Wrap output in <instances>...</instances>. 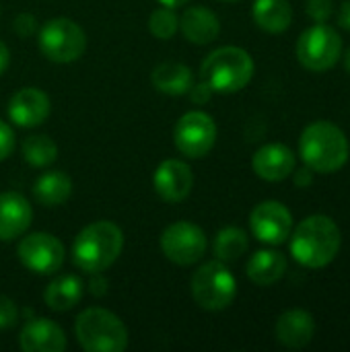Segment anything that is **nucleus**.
Instances as JSON below:
<instances>
[{"label": "nucleus", "mask_w": 350, "mask_h": 352, "mask_svg": "<svg viewBox=\"0 0 350 352\" xmlns=\"http://www.w3.org/2000/svg\"><path fill=\"white\" fill-rule=\"evenodd\" d=\"M52 111L50 97L35 87H25L17 91L8 101V118L19 128H35L41 126Z\"/></svg>", "instance_id": "nucleus-15"}, {"label": "nucleus", "mask_w": 350, "mask_h": 352, "mask_svg": "<svg viewBox=\"0 0 350 352\" xmlns=\"http://www.w3.org/2000/svg\"><path fill=\"white\" fill-rule=\"evenodd\" d=\"M85 285L76 274H64L52 280L43 293V301L54 311H68L76 307L83 299Z\"/></svg>", "instance_id": "nucleus-23"}, {"label": "nucleus", "mask_w": 350, "mask_h": 352, "mask_svg": "<svg viewBox=\"0 0 350 352\" xmlns=\"http://www.w3.org/2000/svg\"><path fill=\"white\" fill-rule=\"evenodd\" d=\"M221 2H237V0H221Z\"/></svg>", "instance_id": "nucleus-39"}, {"label": "nucleus", "mask_w": 350, "mask_h": 352, "mask_svg": "<svg viewBox=\"0 0 350 352\" xmlns=\"http://www.w3.org/2000/svg\"><path fill=\"white\" fill-rule=\"evenodd\" d=\"M12 29H14V33H19L21 37H31V35L35 33V29H37V21H35V16H33V14H29V12H21V14L14 19Z\"/></svg>", "instance_id": "nucleus-31"}, {"label": "nucleus", "mask_w": 350, "mask_h": 352, "mask_svg": "<svg viewBox=\"0 0 350 352\" xmlns=\"http://www.w3.org/2000/svg\"><path fill=\"white\" fill-rule=\"evenodd\" d=\"M297 167L295 153L281 142H270L260 146L252 157V169L254 173L264 182H285L293 175Z\"/></svg>", "instance_id": "nucleus-14"}, {"label": "nucleus", "mask_w": 350, "mask_h": 352, "mask_svg": "<svg viewBox=\"0 0 350 352\" xmlns=\"http://www.w3.org/2000/svg\"><path fill=\"white\" fill-rule=\"evenodd\" d=\"M342 248V233L328 214H311L291 231V256L309 270L330 266Z\"/></svg>", "instance_id": "nucleus-1"}, {"label": "nucleus", "mask_w": 350, "mask_h": 352, "mask_svg": "<svg viewBox=\"0 0 350 352\" xmlns=\"http://www.w3.org/2000/svg\"><path fill=\"white\" fill-rule=\"evenodd\" d=\"M33 221V208L29 200L17 192L0 194V241H12L21 237Z\"/></svg>", "instance_id": "nucleus-17"}, {"label": "nucleus", "mask_w": 350, "mask_h": 352, "mask_svg": "<svg viewBox=\"0 0 350 352\" xmlns=\"http://www.w3.org/2000/svg\"><path fill=\"white\" fill-rule=\"evenodd\" d=\"M192 297L206 311H223L237 297V280L225 262H206L192 276Z\"/></svg>", "instance_id": "nucleus-6"}, {"label": "nucleus", "mask_w": 350, "mask_h": 352, "mask_svg": "<svg viewBox=\"0 0 350 352\" xmlns=\"http://www.w3.org/2000/svg\"><path fill=\"white\" fill-rule=\"evenodd\" d=\"M305 12L316 23H328L330 16L334 14V0H307Z\"/></svg>", "instance_id": "nucleus-28"}, {"label": "nucleus", "mask_w": 350, "mask_h": 352, "mask_svg": "<svg viewBox=\"0 0 350 352\" xmlns=\"http://www.w3.org/2000/svg\"><path fill=\"white\" fill-rule=\"evenodd\" d=\"M344 68H347V72L350 74V47H349V52L344 54Z\"/></svg>", "instance_id": "nucleus-38"}, {"label": "nucleus", "mask_w": 350, "mask_h": 352, "mask_svg": "<svg viewBox=\"0 0 350 352\" xmlns=\"http://www.w3.org/2000/svg\"><path fill=\"white\" fill-rule=\"evenodd\" d=\"M314 169H309L307 165H305V169H295L293 171V179H295V186L297 188H307V186H311L314 184Z\"/></svg>", "instance_id": "nucleus-33"}, {"label": "nucleus", "mask_w": 350, "mask_h": 352, "mask_svg": "<svg viewBox=\"0 0 350 352\" xmlns=\"http://www.w3.org/2000/svg\"><path fill=\"white\" fill-rule=\"evenodd\" d=\"M21 153H23V159L31 167H39V169L41 167H50L58 159V146L45 134L27 136L23 140V144H21Z\"/></svg>", "instance_id": "nucleus-26"}, {"label": "nucleus", "mask_w": 350, "mask_h": 352, "mask_svg": "<svg viewBox=\"0 0 350 352\" xmlns=\"http://www.w3.org/2000/svg\"><path fill=\"white\" fill-rule=\"evenodd\" d=\"M179 29L190 43L206 45L212 43L221 33L219 16L206 6H190L179 19Z\"/></svg>", "instance_id": "nucleus-19"}, {"label": "nucleus", "mask_w": 350, "mask_h": 352, "mask_svg": "<svg viewBox=\"0 0 350 352\" xmlns=\"http://www.w3.org/2000/svg\"><path fill=\"white\" fill-rule=\"evenodd\" d=\"M295 54L305 70L326 72L338 64L342 56V39L330 25L316 23L299 35Z\"/></svg>", "instance_id": "nucleus-7"}, {"label": "nucleus", "mask_w": 350, "mask_h": 352, "mask_svg": "<svg viewBox=\"0 0 350 352\" xmlns=\"http://www.w3.org/2000/svg\"><path fill=\"white\" fill-rule=\"evenodd\" d=\"M276 340L293 351L305 349L316 336V322L314 316L305 309H289L285 311L274 326Z\"/></svg>", "instance_id": "nucleus-18"}, {"label": "nucleus", "mask_w": 350, "mask_h": 352, "mask_svg": "<svg viewBox=\"0 0 350 352\" xmlns=\"http://www.w3.org/2000/svg\"><path fill=\"white\" fill-rule=\"evenodd\" d=\"M72 194V179L64 171H47L33 184V198L41 206H60Z\"/></svg>", "instance_id": "nucleus-24"}, {"label": "nucleus", "mask_w": 350, "mask_h": 352, "mask_svg": "<svg viewBox=\"0 0 350 352\" xmlns=\"http://www.w3.org/2000/svg\"><path fill=\"white\" fill-rule=\"evenodd\" d=\"M206 245L204 231L190 221H177L161 233V252L177 266H192L200 262L206 254Z\"/></svg>", "instance_id": "nucleus-10"}, {"label": "nucleus", "mask_w": 350, "mask_h": 352, "mask_svg": "<svg viewBox=\"0 0 350 352\" xmlns=\"http://www.w3.org/2000/svg\"><path fill=\"white\" fill-rule=\"evenodd\" d=\"M254 23L272 35L285 33L293 23V8L289 0H256L252 6Z\"/></svg>", "instance_id": "nucleus-21"}, {"label": "nucleus", "mask_w": 350, "mask_h": 352, "mask_svg": "<svg viewBox=\"0 0 350 352\" xmlns=\"http://www.w3.org/2000/svg\"><path fill=\"white\" fill-rule=\"evenodd\" d=\"M39 50L41 54L56 64H70L78 60L87 50L85 31L66 16L47 21L39 31Z\"/></svg>", "instance_id": "nucleus-8"}, {"label": "nucleus", "mask_w": 350, "mask_h": 352, "mask_svg": "<svg viewBox=\"0 0 350 352\" xmlns=\"http://www.w3.org/2000/svg\"><path fill=\"white\" fill-rule=\"evenodd\" d=\"M177 29H179V16L169 6H161L149 16V31L157 39H171L177 33Z\"/></svg>", "instance_id": "nucleus-27"}, {"label": "nucleus", "mask_w": 350, "mask_h": 352, "mask_svg": "<svg viewBox=\"0 0 350 352\" xmlns=\"http://www.w3.org/2000/svg\"><path fill=\"white\" fill-rule=\"evenodd\" d=\"M287 256L276 250H260L256 252L245 266L248 278L258 287H272L287 274Z\"/></svg>", "instance_id": "nucleus-20"}, {"label": "nucleus", "mask_w": 350, "mask_h": 352, "mask_svg": "<svg viewBox=\"0 0 350 352\" xmlns=\"http://www.w3.org/2000/svg\"><path fill=\"white\" fill-rule=\"evenodd\" d=\"M17 258L19 262L33 274H56L64 260L66 250L62 241L50 233H29L25 235L17 245Z\"/></svg>", "instance_id": "nucleus-9"}, {"label": "nucleus", "mask_w": 350, "mask_h": 352, "mask_svg": "<svg viewBox=\"0 0 350 352\" xmlns=\"http://www.w3.org/2000/svg\"><path fill=\"white\" fill-rule=\"evenodd\" d=\"M173 140L182 155L190 159H202L217 142V124L204 111H188L177 120Z\"/></svg>", "instance_id": "nucleus-11"}, {"label": "nucleus", "mask_w": 350, "mask_h": 352, "mask_svg": "<svg viewBox=\"0 0 350 352\" xmlns=\"http://www.w3.org/2000/svg\"><path fill=\"white\" fill-rule=\"evenodd\" d=\"M19 322V307L12 299L0 295V330H8Z\"/></svg>", "instance_id": "nucleus-29"}, {"label": "nucleus", "mask_w": 350, "mask_h": 352, "mask_svg": "<svg viewBox=\"0 0 350 352\" xmlns=\"http://www.w3.org/2000/svg\"><path fill=\"white\" fill-rule=\"evenodd\" d=\"M188 93H190V99H192L194 103H200V105L206 103V101L212 97V89H210L204 80H200L198 85H192Z\"/></svg>", "instance_id": "nucleus-32"}, {"label": "nucleus", "mask_w": 350, "mask_h": 352, "mask_svg": "<svg viewBox=\"0 0 350 352\" xmlns=\"http://www.w3.org/2000/svg\"><path fill=\"white\" fill-rule=\"evenodd\" d=\"M161 6H169V8H175V6H182V4H186V2H190V0H157Z\"/></svg>", "instance_id": "nucleus-37"}, {"label": "nucleus", "mask_w": 350, "mask_h": 352, "mask_svg": "<svg viewBox=\"0 0 350 352\" xmlns=\"http://www.w3.org/2000/svg\"><path fill=\"white\" fill-rule=\"evenodd\" d=\"M151 82L159 93L169 95V97H179V95H186L190 87L194 85V74L186 64L163 62L153 70Z\"/></svg>", "instance_id": "nucleus-22"}, {"label": "nucleus", "mask_w": 350, "mask_h": 352, "mask_svg": "<svg viewBox=\"0 0 350 352\" xmlns=\"http://www.w3.org/2000/svg\"><path fill=\"white\" fill-rule=\"evenodd\" d=\"M250 227L258 241L266 245H283L293 231V214L278 200L260 202L250 214Z\"/></svg>", "instance_id": "nucleus-12"}, {"label": "nucleus", "mask_w": 350, "mask_h": 352, "mask_svg": "<svg viewBox=\"0 0 350 352\" xmlns=\"http://www.w3.org/2000/svg\"><path fill=\"white\" fill-rule=\"evenodd\" d=\"M8 62H10V52H8L6 43H2V41H0V74H4V72H6Z\"/></svg>", "instance_id": "nucleus-36"}, {"label": "nucleus", "mask_w": 350, "mask_h": 352, "mask_svg": "<svg viewBox=\"0 0 350 352\" xmlns=\"http://www.w3.org/2000/svg\"><path fill=\"white\" fill-rule=\"evenodd\" d=\"M66 344L64 330L47 318L29 320L19 336V346L25 352H62Z\"/></svg>", "instance_id": "nucleus-16"}, {"label": "nucleus", "mask_w": 350, "mask_h": 352, "mask_svg": "<svg viewBox=\"0 0 350 352\" xmlns=\"http://www.w3.org/2000/svg\"><path fill=\"white\" fill-rule=\"evenodd\" d=\"M74 334L87 352H124L128 349V330L124 322L101 307L85 309L74 322Z\"/></svg>", "instance_id": "nucleus-5"}, {"label": "nucleus", "mask_w": 350, "mask_h": 352, "mask_svg": "<svg viewBox=\"0 0 350 352\" xmlns=\"http://www.w3.org/2000/svg\"><path fill=\"white\" fill-rule=\"evenodd\" d=\"M299 155L309 169L318 173H336L349 161V138L336 124L316 120L301 132Z\"/></svg>", "instance_id": "nucleus-2"}, {"label": "nucleus", "mask_w": 350, "mask_h": 352, "mask_svg": "<svg viewBox=\"0 0 350 352\" xmlns=\"http://www.w3.org/2000/svg\"><path fill=\"white\" fill-rule=\"evenodd\" d=\"M250 248V237L243 229L239 227H225L217 233L215 241H212V252L215 258L229 264V262H237Z\"/></svg>", "instance_id": "nucleus-25"}, {"label": "nucleus", "mask_w": 350, "mask_h": 352, "mask_svg": "<svg viewBox=\"0 0 350 352\" xmlns=\"http://www.w3.org/2000/svg\"><path fill=\"white\" fill-rule=\"evenodd\" d=\"M14 146H17V138H14L12 128L6 122L0 120V163L6 161L12 155Z\"/></svg>", "instance_id": "nucleus-30"}, {"label": "nucleus", "mask_w": 350, "mask_h": 352, "mask_svg": "<svg viewBox=\"0 0 350 352\" xmlns=\"http://www.w3.org/2000/svg\"><path fill=\"white\" fill-rule=\"evenodd\" d=\"M153 186L161 200L169 204H177L190 196L192 186H194V173L190 165H186L184 161L167 159L155 169Z\"/></svg>", "instance_id": "nucleus-13"}, {"label": "nucleus", "mask_w": 350, "mask_h": 352, "mask_svg": "<svg viewBox=\"0 0 350 352\" xmlns=\"http://www.w3.org/2000/svg\"><path fill=\"white\" fill-rule=\"evenodd\" d=\"M93 276H95V278L91 280V293L97 295V297H99V295H105V291H107V280H105L103 276H99V272H95Z\"/></svg>", "instance_id": "nucleus-34"}, {"label": "nucleus", "mask_w": 350, "mask_h": 352, "mask_svg": "<svg viewBox=\"0 0 350 352\" xmlns=\"http://www.w3.org/2000/svg\"><path fill=\"white\" fill-rule=\"evenodd\" d=\"M122 248V229L111 221H95L76 235L72 243V262L87 274H101L120 258Z\"/></svg>", "instance_id": "nucleus-3"}, {"label": "nucleus", "mask_w": 350, "mask_h": 352, "mask_svg": "<svg viewBox=\"0 0 350 352\" xmlns=\"http://www.w3.org/2000/svg\"><path fill=\"white\" fill-rule=\"evenodd\" d=\"M254 76L252 56L237 45H223L206 56L200 68V80H204L212 93L231 95L250 85Z\"/></svg>", "instance_id": "nucleus-4"}, {"label": "nucleus", "mask_w": 350, "mask_h": 352, "mask_svg": "<svg viewBox=\"0 0 350 352\" xmlns=\"http://www.w3.org/2000/svg\"><path fill=\"white\" fill-rule=\"evenodd\" d=\"M338 23L342 29L350 31V0H344L342 6H340V12H338Z\"/></svg>", "instance_id": "nucleus-35"}]
</instances>
